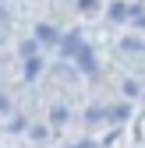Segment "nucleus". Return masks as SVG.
Wrapping results in <instances>:
<instances>
[{"mask_svg":"<svg viewBox=\"0 0 145 148\" xmlns=\"http://www.w3.org/2000/svg\"><path fill=\"white\" fill-rule=\"evenodd\" d=\"M64 53H71V57L81 64V71H85V74H96V57L88 53V46L78 39V35H67V39H64Z\"/></svg>","mask_w":145,"mask_h":148,"instance_id":"nucleus-1","label":"nucleus"},{"mask_svg":"<svg viewBox=\"0 0 145 148\" xmlns=\"http://www.w3.org/2000/svg\"><path fill=\"white\" fill-rule=\"evenodd\" d=\"M35 35H39L43 42H57V32H53L50 25H39V28H35Z\"/></svg>","mask_w":145,"mask_h":148,"instance_id":"nucleus-2","label":"nucleus"},{"mask_svg":"<svg viewBox=\"0 0 145 148\" xmlns=\"http://www.w3.org/2000/svg\"><path fill=\"white\" fill-rule=\"evenodd\" d=\"M110 14H113V18H117V21H120V18H128V14H131V11H128V4H117V7H113V11H110Z\"/></svg>","mask_w":145,"mask_h":148,"instance_id":"nucleus-3","label":"nucleus"},{"mask_svg":"<svg viewBox=\"0 0 145 148\" xmlns=\"http://www.w3.org/2000/svg\"><path fill=\"white\" fill-rule=\"evenodd\" d=\"M39 74V60H28V67H25V78H35Z\"/></svg>","mask_w":145,"mask_h":148,"instance_id":"nucleus-4","label":"nucleus"},{"mask_svg":"<svg viewBox=\"0 0 145 148\" xmlns=\"http://www.w3.org/2000/svg\"><path fill=\"white\" fill-rule=\"evenodd\" d=\"M78 7H81V11H92V7H96V0H78Z\"/></svg>","mask_w":145,"mask_h":148,"instance_id":"nucleus-5","label":"nucleus"},{"mask_svg":"<svg viewBox=\"0 0 145 148\" xmlns=\"http://www.w3.org/2000/svg\"><path fill=\"white\" fill-rule=\"evenodd\" d=\"M75 148H96V145H88V141H85V145H75Z\"/></svg>","mask_w":145,"mask_h":148,"instance_id":"nucleus-6","label":"nucleus"}]
</instances>
